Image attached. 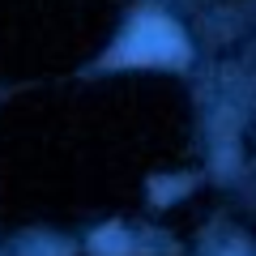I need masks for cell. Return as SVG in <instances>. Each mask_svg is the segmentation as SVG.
Masks as SVG:
<instances>
[{
	"label": "cell",
	"mask_w": 256,
	"mask_h": 256,
	"mask_svg": "<svg viewBox=\"0 0 256 256\" xmlns=\"http://www.w3.org/2000/svg\"><path fill=\"white\" fill-rule=\"evenodd\" d=\"M124 248H128V239L120 226H107L102 235H94V256H124Z\"/></svg>",
	"instance_id": "obj_2"
},
{
	"label": "cell",
	"mask_w": 256,
	"mask_h": 256,
	"mask_svg": "<svg viewBox=\"0 0 256 256\" xmlns=\"http://www.w3.org/2000/svg\"><path fill=\"white\" fill-rule=\"evenodd\" d=\"M184 56H188V47H184L180 30H175L171 22H162V18H146V22H137L128 47L116 56V60H132V64H180Z\"/></svg>",
	"instance_id": "obj_1"
}]
</instances>
